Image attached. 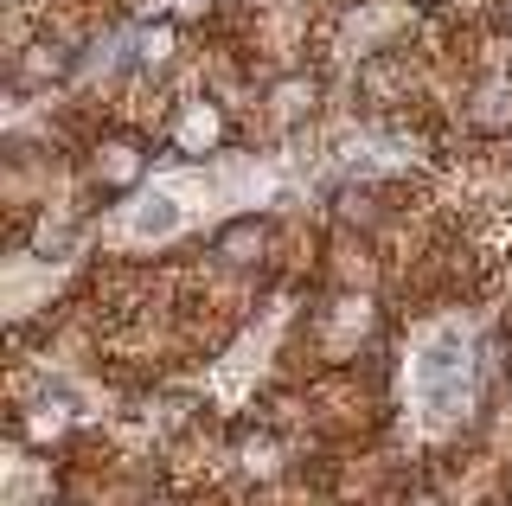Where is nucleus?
Returning <instances> with one entry per match:
<instances>
[{
    "instance_id": "nucleus-2",
    "label": "nucleus",
    "mask_w": 512,
    "mask_h": 506,
    "mask_svg": "<svg viewBox=\"0 0 512 506\" xmlns=\"http://www.w3.org/2000/svg\"><path fill=\"white\" fill-rule=\"evenodd\" d=\"M148 173H154V135L122 116H109L96 135L77 141V186H84L90 205L135 199L148 186Z\"/></svg>"
},
{
    "instance_id": "nucleus-9",
    "label": "nucleus",
    "mask_w": 512,
    "mask_h": 506,
    "mask_svg": "<svg viewBox=\"0 0 512 506\" xmlns=\"http://www.w3.org/2000/svg\"><path fill=\"white\" fill-rule=\"evenodd\" d=\"M186 52V33H180V20H154V26H141L135 33V52H128V65H135L141 77H160V71H173V58Z\"/></svg>"
},
{
    "instance_id": "nucleus-11",
    "label": "nucleus",
    "mask_w": 512,
    "mask_h": 506,
    "mask_svg": "<svg viewBox=\"0 0 512 506\" xmlns=\"http://www.w3.org/2000/svg\"><path fill=\"white\" fill-rule=\"evenodd\" d=\"M13 7H20V13H45V20H52V13L64 7V0H13Z\"/></svg>"
},
{
    "instance_id": "nucleus-8",
    "label": "nucleus",
    "mask_w": 512,
    "mask_h": 506,
    "mask_svg": "<svg viewBox=\"0 0 512 506\" xmlns=\"http://www.w3.org/2000/svg\"><path fill=\"white\" fill-rule=\"evenodd\" d=\"M320 71H308V65H288V71H276L263 90H256V116L269 122L276 135H295V129H308V122L320 116Z\"/></svg>"
},
{
    "instance_id": "nucleus-10",
    "label": "nucleus",
    "mask_w": 512,
    "mask_h": 506,
    "mask_svg": "<svg viewBox=\"0 0 512 506\" xmlns=\"http://www.w3.org/2000/svg\"><path fill=\"white\" fill-rule=\"evenodd\" d=\"M384 506H448V494H436V487H429V481H397V494L391 500H384Z\"/></svg>"
},
{
    "instance_id": "nucleus-3",
    "label": "nucleus",
    "mask_w": 512,
    "mask_h": 506,
    "mask_svg": "<svg viewBox=\"0 0 512 506\" xmlns=\"http://www.w3.org/2000/svg\"><path fill=\"white\" fill-rule=\"evenodd\" d=\"M205 263L231 282H269L282 270V218L276 212H237L205 244Z\"/></svg>"
},
{
    "instance_id": "nucleus-7",
    "label": "nucleus",
    "mask_w": 512,
    "mask_h": 506,
    "mask_svg": "<svg viewBox=\"0 0 512 506\" xmlns=\"http://www.w3.org/2000/svg\"><path fill=\"white\" fill-rule=\"evenodd\" d=\"M468 141L493 148V141H512V65H480L474 77H461V103H455Z\"/></svg>"
},
{
    "instance_id": "nucleus-1",
    "label": "nucleus",
    "mask_w": 512,
    "mask_h": 506,
    "mask_svg": "<svg viewBox=\"0 0 512 506\" xmlns=\"http://www.w3.org/2000/svg\"><path fill=\"white\" fill-rule=\"evenodd\" d=\"M301 340H308V353H314V378L320 372L365 366V359L378 353V340H384L378 295H365V289H327L308 314H301Z\"/></svg>"
},
{
    "instance_id": "nucleus-5",
    "label": "nucleus",
    "mask_w": 512,
    "mask_h": 506,
    "mask_svg": "<svg viewBox=\"0 0 512 506\" xmlns=\"http://www.w3.org/2000/svg\"><path fill=\"white\" fill-rule=\"evenodd\" d=\"M77 65H84L77 33H64L58 20H45L39 33H26L13 45V90H20V97H58L77 77Z\"/></svg>"
},
{
    "instance_id": "nucleus-4",
    "label": "nucleus",
    "mask_w": 512,
    "mask_h": 506,
    "mask_svg": "<svg viewBox=\"0 0 512 506\" xmlns=\"http://www.w3.org/2000/svg\"><path fill=\"white\" fill-rule=\"evenodd\" d=\"M13 442H20L26 455L77 449V442H84V404L64 385H52V378H45L39 391H20V404H13Z\"/></svg>"
},
{
    "instance_id": "nucleus-6",
    "label": "nucleus",
    "mask_w": 512,
    "mask_h": 506,
    "mask_svg": "<svg viewBox=\"0 0 512 506\" xmlns=\"http://www.w3.org/2000/svg\"><path fill=\"white\" fill-rule=\"evenodd\" d=\"M237 141V109L218 97V90H186L180 103L167 109V148L180 161H212Z\"/></svg>"
},
{
    "instance_id": "nucleus-12",
    "label": "nucleus",
    "mask_w": 512,
    "mask_h": 506,
    "mask_svg": "<svg viewBox=\"0 0 512 506\" xmlns=\"http://www.w3.org/2000/svg\"><path fill=\"white\" fill-rule=\"evenodd\" d=\"M26 506H77L71 494H39V500H26Z\"/></svg>"
}]
</instances>
